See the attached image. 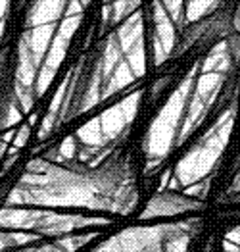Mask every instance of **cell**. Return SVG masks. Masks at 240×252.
Returning <instances> with one entry per match:
<instances>
[{"mask_svg": "<svg viewBox=\"0 0 240 252\" xmlns=\"http://www.w3.org/2000/svg\"><path fill=\"white\" fill-rule=\"evenodd\" d=\"M60 23H44V25H35V27H27L20 37V41L31 50V54L35 56V60L39 65H43L44 56L52 44V39L56 35Z\"/></svg>", "mask_w": 240, "mask_h": 252, "instance_id": "3957f363", "label": "cell"}, {"mask_svg": "<svg viewBox=\"0 0 240 252\" xmlns=\"http://www.w3.org/2000/svg\"><path fill=\"white\" fill-rule=\"evenodd\" d=\"M108 2H113V0H104V4H108Z\"/></svg>", "mask_w": 240, "mask_h": 252, "instance_id": "8992f818", "label": "cell"}, {"mask_svg": "<svg viewBox=\"0 0 240 252\" xmlns=\"http://www.w3.org/2000/svg\"><path fill=\"white\" fill-rule=\"evenodd\" d=\"M10 2L12 0H0V21L4 20V18H8V14H10Z\"/></svg>", "mask_w": 240, "mask_h": 252, "instance_id": "277c9868", "label": "cell"}, {"mask_svg": "<svg viewBox=\"0 0 240 252\" xmlns=\"http://www.w3.org/2000/svg\"><path fill=\"white\" fill-rule=\"evenodd\" d=\"M81 21H83V14L66 16V18H62V21H60V25L56 29V35L52 39V44H50V48H48V52L44 56L41 71H39V79H37V94L39 96L48 89V85L52 83V79L56 77V73H58L62 62L66 60L69 44L73 41L75 33L79 31Z\"/></svg>", "mask_w": 240, "mask_h": 252, "instance_id": "6da1fadb", "label": "cell"}, {"mask_svg": "<svg viewBox=\"0 0 240 252\" xmlns=\"http://www.w3.org/2000/svg\"><path fill=\"white\" fill-rule=\"evenodd\" d=\"M81 2H83V6H87V4L90 2V0H81Z\"/></svg>", "mask_w": 240, "mask_h": 252, "instance_id": "5b68a950", "label": "cell"}, {"mask_svg": "<svg viewBox=\"0 0 240 252\" xmlns=\"http://www.w3.org/2000/svg\"><path fill=\"white\" fill-rule=\"evenodd\" d=\"M66 10L67 0H31L27 8L25 27L60 23V18H66Z\"/></svg>", "mask_w": 240, "mask_h": 252, "instance_id": "7a4b0ae2", "label": "cell"}]
</instances>
